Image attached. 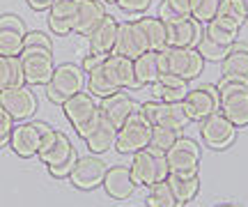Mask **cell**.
Wrapping results in <instances>:
<instances>
[{
  "label": "cell",
  "instance_id": "14",
  "mask_svg": "<svg viewBox=\"0 0 248 207\" xmlns=\"http://www.w3.org/2000/svg\"><path fill=\"white\" fill-rule=\"evenodd\" d=\"M106 163L99 159L97 154L92 157H78V161L74 166V171L69 175V182L80 191H92L101 187V182L106 177Z\"/></svg>",
  "mask_w": 248,
  "mask_h": 207
},
{
  "label": "cell",
  "instance_id": "16",
  "mask_svg": "<svg viewBox=\"0 0 248 207\" xmlns=\"http://www.w3.org/2000/svg\"><path fill=\"white\" fill-rule=\"evenodd\" d=\"M26 26L14 14L0 16V55H21L23 39H26Z\"/></svg>",
  "mask_w": 248,
  "mask_h": 207
},
{
  "label": "cell",
  "instance_id": "27",
  "mask_svg": "<svg viewBox=\"0 0 248 207\" xmlns=\"http://www.w3.org/2000/svg\"><path fill=\"white\" fill-rule=\"evenodd\" d=\"M214 21L239 32V28L248 21V12H246V7L241 5V0H221V7L216 12Z\"/></svg>",
  "mask_w": 248,
  "mask_h": 207
},
{
  "label": "cell",
  "instance_id": "1",
  "mask_svg": "<svg viewBox=\"0 0 248 207\" xmlns=\"http://www.w3.org/2000/svg\"><path fill=\"white\" fill-rule=\"evenodd\" d=\"M159 69L161 74H172L184 81L198 79L204 69V58L198 48H179V46H166L159 51Z\"/></svg>",
  "mask_w": 248,
  "mask_h": 207
},
{
  "label": "cell",
  "instance_id": "9",
  "mask_svg": "<svg viewBox=\"0 0 248 207\" xmlns=\"http://www.w3.org/2000/svg\"><path fill=\"white\" fill-rule=\"evenodd\" d=\"M142 117L150 122L152 127H172L182 131L191 120L188 115L184 113V106L182 104H166V101H159V99H152V101H145L140 108Z\"/></svg>",
  "mask_w": 248,
  "mask_h": 207
},
{
  "label": "cell",
  "instance_id": "7",
  "mask_svg": "<svg viewBox=\"0 0 248 207\" xmlns=\"http://www.w3.org/2000/svg\"><path fill=\"white\" fill-rule=\"evenodd\" d=\"M182 106H184V113L188 115L191 122H202L204 117L221 111V95L216 90V85L204 83V85H198V88L188 90Z\"/></svg>",
  "mask_w": 248,
  "mask_h": 207
},
{
  "label": "cell",
  "instance_id": "10",
  "mask_svg": "<svg viewBox=\"0 0 248 207\" xmlns=\"http://www.w3.org/2000/svg\"><path fill=\"white\" fill-rule=\"evenodd\" d=\"M200 138H202V143L207 145V147H212V150H225V147H230V145L234 143L237 127L232 125L230 120L218 111V113L204 117L202 122H200Z\"/></svg>",
  "mask_w": 248,
  "mask_h": 207
},
{
  "label": "cell",
  "instance_id": "31",
  "mask_svg": "<svg viewBox=\"0 0 248 207\" xmlns=\"http://www.w3.org/2000/svg\"><path fill=\"white\" fill-rule=\"evenodd\" d=\"M71 157H78L76 154V147L71 145L69 141V136H64L60 131L58 134V141H55V145L48 150V152H44L39 159H42V163H44L46 168H53V166H60V163L64 161H69Z\"/></svg>",
  "mask_w": 248,
  "mask_h": 207
},
{
  "label": "cell",
  "instance_id": "13",
  "mask_svg": "<svg viewBox=\"0 0 248 207\" xmlns=\"http://www.w3.org/2000/svg\"><path fill=\"white\" fill-rule=\"evenodd\" d=\"M168 30V46L179 48H195L204 37V28L193 16H172L166 21Z\"/></svg>",
  "mask_w": 248,
  "mask_h": 207
},
{
  "label": "cell",
  "instance_id": "40",
  "mask_svg": "<svg viewBox=\"0 0 248 207\" xmlns=\"http://www.w3.org/2000/svg\"><path fill=\"white\" fill-rule=\"evenodd\" d=\"M78 5H80V0H53V2H51V7H48V16L74 18Z\"/></svg>",
  "mask_w": 248,
  "mask_h": 207
},
{
  "label": "cell",
  "instance_id": "17",
  "mask_svg": "<svg viewBox=\"0 0 248 207\" xmlns=\"http://www.w3.org/2000/svg\"><path fill=\"white\" fill-rule=\"evenodd\" d=\"M106 16V7H104L101 0H80L76 14L71 18L74 21V32L80 37H90Z\"/></svg>",
  "mask_w": 248,
  "mask_h": 207
},
{
  "label": "cell",
  "instance_id": "29",
  "mask_svg": "<svg viewBox=\"0 0 248 207\" xmlns=\"http://www.w3.org/2000/svg\"><path fill=\"white\" fill-rule=\"evenodd\" d=\"M140 28L147 35V42H150V51H156L159 53L161 48L168 46V30H166V21L159 16H142L138 18Z\"/></svg>",
  "mask_w": 248,
  "mask_h": 207
},
{
  "label": "cell",
  "instance_id": "4",
  "mask_svg": "<svg viewBox=\"0 0 248 207\" xmlns=\"http://www.w3.org/2000/svg\"><path fill=\"white\" fill-rule=\"evenodd\" d=\"M152 138V125L142 117L140 111H136L126 117L120 129H117V141H115V150L120 154H136L140 150H147Z\"/></svg>",
  "mask_w": 248,
  "mask_h": 207
},
{
  "label": "cell",
  "instance_id": "49",
  "mask_svg": "<svg viewBox=\"0 0 248 207\" xmlns=\"http://www.w3.org/2000/svg\"><path fill=\"white\" fill-rule=\"evenodd\" d=\"M241 5H244V7H246V12H248V0H241Z\"/></svg>",
  "mask_w": 248,
  "mask_h": 207
},
{
  "label": "cell",
  "instance_id": "46",
  "mask_svg": "<svg viewBox=\"0 0 248 207\" xmlns=\"http://www.w3.org/2000/svg\"><path fill=\"white\" fill-rule=\"evenodd\" d=\"M76 161H78V157H71L69 161L60 163V166H53V168H48V173L53 175L55 180H62V177H69L71 171H74V166H76Z\"/></svg>",
  "mask_w": 248,
  "mask_h": 207
},
{
  "label": "cell",
  "instance_id": "30",
  "mask_svg": "<svg viewBox=\"0 0 248 207\" xmlns=\"http://www.w3.org/2000/svg\"><path fill=\"white\" fill-rule=\"evenodd\" d=\"M221 113L228 117L237 129L248 127V92L234 95L230 99H223L221 101Z\"/></svg>",
  "mask_w": 248,
  "mask_h": 207
},
{
  "label": "cell",
  "instance_id": "20",
  "mask_svg": "<svg viewBox=\"0 0 248 207\" xmlns=\"http://www.w3.org/2000/svg\"><path fill=\"white\" fill-rule=\"evenodd\" d=\"M101 187L113 200H126L136 191V182L131 177L129 166H110L106 171V177L101 182Z\"/></svg>",
  "mask_w": 248,
  "mask_h": 207
},
{
  "label": "cell",
  "instance_id": "37",
  "mask_svg": "<svg viewBox=\"0 0 248 207\" xmlns=\"http://www.w3.org/2000/svg\"><path fill=\"white\" fill-rule=\"evenodd\" d=\"M172 16H191V0H163L159 9V18L168 21Z\"/></svg>",
  "mask_w": 248,
  "mask_h": 207
},
{
  "label": "cell",
  "instance_id": "35",
  "mask_svg": "<svg viewBox=\"0 0 248 207\" xmlns=\"http://www.w3.org/2000/svg\"><path fill=\"white\" fill-rule=\"evenodd\" d=\"M237 30H230V28L221 26V23H216V21H209V23H204V37L209 39V42H214V44L218 46H228V48H232V46L237 44Z\"/></svg>",
  "mask_w": 248,
  "mask_h": 207
},
{
  "label": "cell",
  "instance_id": "34",
  "mask_svg": "<svg viewBox=\"0 0 248 207\" xmlns=\"http://www.w3.org/2000/svg\"><path fill=\"white\" fill-rule=\"evenodd\" d=\"M85 85H88L90 95H92V97H97V99H104V97H108V95L117 92V88L106 79V74H104V69H101V67H97V69L88 72Z\"/></svg>",
  "mask_w": 248,
  "mask_h": 207
},
{
  "label": "cell",
  "instance_id": "38",
  "mask_svg": "<svg viewBox=\"0 0 248 207\" xmlns=\"http://www.w3.org/2000/svg\"><path fill=\"white\" fill-rule=\"evenodd\" d=\"M195 48L200 51V55L204 58V63H207V60H212V63H223V58L230 53V48H228V46L214 44V42H209L207 37H202V39H200V44L195 46Z\"/></svg>",
  "mask_w": 248,
  "mask_h": 207
},
{
  "label": "cell",
  "instance_id": "32",
  "mask_svg": "<svg viewBox=\"0 0 248 207\" xmlns=\"http://www.w3.org/2000/svg\"><path fill=\"white\" fill-rule=\"evenodd\" d=\"M147 207H179L177 198L172 189L168 187V182H154L150 189H147V198H145Z\"/></svg>",
  "mask_w": 248,
  "mask_h": 207
},
{
  "label": "cell",
  "instance_id": "36",
  "mask_svg": "<svg viewBox=\"0 0 248 207\" xmlns=\"http://www.w3.org/2000/svg\"><path fill=\"white\" fill-rule=\"evenodd\" d=\"M218 7H221V0H191V16L204 26L214 21Z\"/></svg>",
  "mask_w": 248,
  "mask_h": 207
},
{
  "label": "cell",
  "instance_id": "25",
  "mask_svg": "<svg viewBox=\"0 0 248 207\" xmlns=\"http://www.w3.org/2000/svg\"><path fill=\"white\" fill-rule=\"evenodd\" d=\"M168 187L172 189L175 198L179 205L193 203L200 193V173H191V175H179V173H170L168 175Z\"/></svg>",
  "mask_w": 248,
  "mask_h": 207
},
{
  "label": "cell",
  "instance_id": "50",
  "mask_svg": "<svg viewBox=\"0 0 248 207\" xmlns=\"http://www.w3.org/2000/svg\"><path fill=\"white\" fill-rule=\"evenodd\" d=\"M106 2H115V0H106Z\"/></svg>",
  "mask_w": 248,
  "mask_h": 207
},
{
  "label": "cell",
  "instance_id": "39",
  "mask_svg": "<svg viewBox=\"0 0 248 207\" xmlns=\"http://www.w3.org/2000/svg\"><path fill=\"white\" fill-rule=\"evenodd\" d=\"M216 90L221 95V101L223 99H230L234 95H241V92H248V81H237V79H223L218 81Z\"/></svg>",
  "mask_w": 248,
  "mask_h": 207
},
{
  "label": "cell",
  "instance_id": "48",
  "mask_svg": "<svg viewBox=\"0 0 248 207\" xmlns=\"http://www.w3.org/2000/svg\"><path fill=\"white\" fill-rule=\"evenodd\" d=\"M214 207H239L237 203H218V205H214Z\"/></svg>",
  "mask_w": 248,
  "mask_h": 207
},
{
  "label": "cell",
  "instance_id": "3",
  "mask_svg": "<svg viewBox=\"0 0 248 207\" xmlns=\"http://www.w3.org/2000/svg\"><path fill=\"white\" fill-rule=\"evenodd\" d=\"M83 88H85V72L76 64L64 63L55 67L51 81L46 83V97H48V101L62 106L76 92H83Z\"/></svg>",
  "mask_w": 248,
  "mask_h": 207
},
{
  "label": "cell",
  "instance_id": "24",
  "mask_svg": "<svg viewBox=\"0 0 248 207\" xmlns=\"http://www.w3.org/2000/svg\"><path fill=\"white\" fill-rule=\"evenodd\" d=\"M115 141H117V127L113 125L110 120H106V117L101 115L99 125L94 127V131L85 138V145H88L90 152L99 157V154L113 150V147H115Z\"/></svg>",
  "mask_w": 248,
  "mask_h": 207
},
{
  "label": "cell",
  "instance_id": "41",
  "mask_svg": "<svg viewBox=\"0 0 248 207\" xmlns=\"http://www.w3.org/2000/svg\"><path fill=\"white\" fill-rule=\"evenodd\" d=\"M12 131H14V117L0 106V147H9Z\"/></svg>",
  "mask_w": 248,
  "mask_h": 207
},
{
  "label": "cell",
  "instance_id": "47",
  "mask_svg": "<svg viewBox=\"0 0 248 207\" xmlns=\"http://www.w3.org/2000/svg\"><path fill=\"white\" fill-rule=\"evenodd\" d=\"M26 2L35 9V12H44V9L51 7V2H53V0H26Z\"/></svg>",
  "mask_w": 248,
  "mask_h": 207
},
{
  "label": "cell",
  "instance_id": "45",
  "mask_svg": "<svg viewBox=\"0 0 248 207\" xmlns=\"http://www.w3.org/2000/svg\"><path fill=\"white\" fill-rule=\"evenodd\" d=\"M106 58H108V55L92 53V51H88V53L83 55V63H80V69H83V72H85V74H88V72H92V69H97V67H101Z\"/></svg>",
  "mask_w": 248,
  "mask_h": 207
},
{
  "label": "cell",
  "instance_id": "22",
  "mask_svg": "<svg viewBox=\"0 0 248 207\" xmlns=\"http://www.w3.org/2000/svg\"><path fill=\"white\" fill-rule=\"evenodd\" d=\"M117 23L113 16H106L99 28L88 37V51L92 53H101V55H110L113 53V46H115V37H117Z\"/></svg>",
  "mask_w": 248,
  "mask_h": 207
},
{
  "label": "cell",
  "instance_id": "44",
  "mask_svg": "<svg viewBox=\"0 0 248 207\" xmlns=\"http://www.w3.org/2000/svg\"><path fill=\"white\" fill-rule=\"evenodd\" d=\"M26 46H42V48H51L53 51V42L46 32H39V30H32V32H26V39H23Z\"/></svg>",
  "mask_w": 248,
  "mask_h": 207
},
{
  "label": "cell",
  "instance_id": "18",
  "mask_svg": "<svg viewBox=\"0 0 248 207\" xmlns=\"http://www.w3.org/2000/svg\"><path fill=\"white\" fill-rule=\"evenodd\" d=\"M101 69H104L106 79L115 85L117 90H133V88H138V85H136V76H133V60L131 58L110 53L106 60H104Z\"/></svg>",
  "mask_w": 248,
  "mask_h": 207
},
{
  "label": "cell",
  "instance_id": "51",
  "mask_svg": "<svg viewBox=\"0 0 248 207\" xmlns=\"http://www.w3.org/2000/svg\"><path fill=\"white\" fill-rule=\"evenodd\" d=\"M145 207H147V205H145Z\"/></svg>",
  "mask_w": 248,
  "mask_h": 207
},
{
  "label": "cell",
  "instance_id": "11",
  "mask_svg": "<svg viewBox=\"0 0 248 207\" xmlns=\"http://www.w3.org/2000/svg\"><path fill=\"white\" fill-rule=\"evenodd\" d=\"M145 51H150V42L147 35L140 28L138 18L136 21H122L117 23V37H115V46H113V53L124 55V58H138Z\"/></svg>",
  "mask_w": 248,
  "mask_h": 207
},
{
  "label": "cell",
  "instance_id": "26",
  "mask_svg": "<svg viewBox=\"0 0 248 207\" xmlns=\"http://www.w3.org/2000/svg\"><path fill=\"white\" fill-rule=\"evenodd\" d=\"M133 76H136V85H152L159 81L161 69H159V53L156 51H145L142 55L133 58Z\"/></svg>",
  "mask_w": 248,
  "mask_h": 207
},
{
  "label": "cell",
  "instance_id": "6",
  "mask_svg": "<svg viewBox=\"0 0 248 207\" xmlns=\"http://www.w3.org/2000/svg\"><path fill=\"white\" fill-rule=\"evenodd\" d=\"M21 64H23V76L28 85H46L55 72L53 51L42 48V46H23L21 51Z\"/></svg>",
  "mask_w": 248,
  "mask_h": 207
},
{
  "label": "cell",
  "instance_id": "43",
  "mask_svg": "<svg viewBox=\"0 0 248 207\" xmlns=\"http://www.w3.org/2000/svg\"><path fill=\"white\" fill-rule=\"evenodd\" d=\"M48 28H51V32L58 37H64L74 32V21L71 18H55V16H48Z\"/></svg>",
  "mask_w": 248,
  "mask_h": 207
},
{
  "label": "cell",
  "instance_id": "33",
  "mask_svg": "<svg viewBox=\"0 0 248 207\" xmlns=\"http://www.w3.org/2000/svg\"><path fill=\"white\" fill-rule=\"evenodd\" d=\"M179 138V131L172 127H152V138L147 150L154 154H166L168 147H172V143Z\"/></svg>",
  "mask_w": 248,
  "mask_h": 207
},
{
  "label": "cell",
  "instance_id": "42",
  "mask_svg": "<svg viewBox=\"0 0 248 207\" xmlns=\"http://www.w3.org/2000/svg\"><path fill=\"white\" fill-rule=\"evenodd\" d=\"M115 5L124 14H142L152 5V0H115Z\"/></svg>",
  "mask_w": 248,
  "mask_h": 207
},
{
  "label": "cell",
  "instance_id": "23",
  "mask_svg": "<svg viewBox=\"0 0 248 207\" xmlns=\"http://www.w3.org/2000/svg\"><path fill=\"white\" fill-rule=\"evenodd\" d=\"M223 79H237V81H248V46L234 44L230 53L223 58L221 63Z\"/></svg>",
  "mask_w": 248,
  "mask_h": 207
},
{
  "label": "cell",
  "instance_id": "15",
  "mask_svg": "<svg viewBox=\"0 0 248 207\" xmlns=\"http://www.w3.org/2000/svg\"><path fill=\"white\" fill-rule=\"evenodd\" d=\"M48 125H44V122H18V125H14V131H12V138H9V147L21 159L37 157L42 131Z\"/></svg>",
  "mask_w": 248,
  "mask_h": 207
},
{
  "label": "cell",
  "instance_id": "2",
  "mask_svg": "<svg viewBox=\"0 0 248 207\" xmlns=\"http://www.w3.org/2000/svg\"><path fill=\"white\" fill-rule=\"evenodd\" d=\"M62 111H64V117L71 122L74 131H76L83 141L94 131V127H97L99 120H101L99 104L94 101V97L85 90L76 92L74 97H69V99L62 104Z\"/></svg>",
  "mask_w": 248,
  "mask_h": 207
},
{
  "label": "cell",
  "instance_id": "12",
  "mask_svg": "<svg viewBox=\"0 0 248 207\" xmlns=\"http://www.w3.org/2000/svg\"><path fill=\"white\" fill-rule=\"evenodd\" d=\"M0 106L14 117V122H26L28 117L35 115L37 97L28 85H16V88L0 90Z\"/></svg>",
  "mask_w": 248,
  "mask_h": 207
},
{
  "label": "cell",
  "instance_id": "8",
  "mask_svg": "<svg viewBox=\"0 0 248 207\" xmlns=\"http://www.w3.org/2000/svg\"><path fill=\"white\" fill-rule=\"evenodd\" d=\"M163 157H166L170 173H179V175L200 173V145L195 143L193 138L179 136Z\"/></svg>",
  "mask_w": 248,
  "mask_h": 207
},
{
  "label": "cell",
  "instance_id": "19",
  "mask_svg": "<svg viewBox=\"0 0 248 207\" xmlns=\"http://www.w3.org/2000/svg\"><path fill=\"white\" fill-rule=\"evenodd\" d=\"M99 111H101V115L106 117V120H110V122L120 129V127L126 122V117L138 111V106H136V101L124 90H117L99 101Z\"/></svg>",
  "mask_w": 248,
  "mask_h": 207
},
{
  "label": "cell",
  "instance_id": "28",
  "mask_svg": "<svg viewBox=\"0 0 248 207\" xmlns=\"http://www.w3.org/2000/svg\"><path fill=\"white\" fill-rule=\"evenodd\" d=\"M26 85L23 64L18 55H0V90Z\"/></svg>",
  "mask_w": 248,
  "mask_h": 207
},
{
  "label": "cell",
  "instance_id": "5",
  "mask_svg": "<svg viewBox=\"0 0 248 207\" xmlns=\"http://www.w3.org/2000/svg\"><path fill=\"white\" fill-rule=\"evenodd\" d=\"M129 171L131 177L136 182V187H147L150 189L154 182H163L168 180V163L163 154H154L150 150H140V152L133 154L131 163H129Z\"/></svg>",
  "mask_w": 248,
  "mask_h": 207
},
{
  "label": "cell",
  "instance_id": "21",
  "mask_svg": "<svg viewBox=\"0 0 248 207\" xmlns=\"http://www.w3.org/2000/svg\"><path fill=\"white\" fill-rule=\"evenodd\" d=\"M188 81L172 76V74H161L159 81L152 83V95L154 99L166 101V104H182L184 97L188 95Z\"/></svg>",
  "mask_w": 248,
  "mask_h": 207
}]
</instances>
